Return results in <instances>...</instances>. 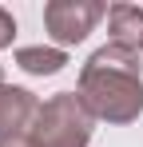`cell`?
<instances>
[{
	"label": "cell",
	"instance_id": "cell-1",
	"mask_svg": "<svg viewBox=\"0 0 143 147\" xmlns=\"http://www.w3.org/2000/svg\"><path fill=\"white\" fill-rule=\"evenodd\" d=\"M143 56L119 44H103L88 56L76 80V96L95 119L123 127L143 115Z\"/></svg>",
	"mask_w": 143,
	"mask_h": 147
},
{
	"label": "cell",
	"instance_id": "cell-2",
	"mask_svg": "<svg viewBox=\"0 0 143 147\" xmlns=\"http://www.w3.org/2000/svg\"><path fill=\"white\" fill-rule=\"evenodd\" d=\"M32 131L44 147H88L95 131V115L84 107L76 92H56L40 103Z\"/></svg>",
	"mask_w": 143,
	"mask_h": 147
},
{
	"label": "cell",
	"instance_id": "cell-3",
	"mask_svg": "<svg viewBox=\"0 0 143 147\" xmlns=\"http://www.w3.org/2000/svg\"><path fill=\"white\" fill-rule=\"evenodd\" d=\"M107 16L103 0H48L44 4V32L56 48H76L95 32V24Z\"/></svg>",
	"mask_w": 143,
	"mask_h": 147
},
{
	"label": "cell",
	"instance_id": "cell-4",
	"mask_svg": "<svg viewBox=\"0 0 143 147\" xmlns=\"http://www.w3.org/2000/svg\"><path fill=\"white\" fill-rule=\"evenodd\" d=\"M40 115V99L32 96L28 88H16V84H0V143L28 131Z\"/></svg>",
	"mask_w": 143,
	"mask_h": 147
},
{
	"label": "cell",
	"instance_id": "cell-5",
	"mask_svg": "<svg viewBox=\"0 0 143 147\" xmlns=\"http://www.w3.org/2000/svg\"><path fill=\"white\" fill-rule=\"evenodd\" d=\"M107 44L131 48L143 56V8L139 4H111L107 8Z\"/></svg>",
	"mask_w": 143,
	"mask_h": 147
},
{
	"label": "cell",
	"instance_id": "cell-6",
	"mask_svg": "<svg viewBox=\"0 0 143 147\" xmlns=\"http://www.w3.org/2000/svg\"><path fill=\"white\" fill-rule=\"evenodd\" d=\"M16 68L28 76H56V72H64L68 68V52L64 48H56V44H24V48H16Z\"/></svg>",
	"mask_w": 143,
	"mask_h": 147
},
{
	"label": "cell",
	"instance_id": "cell-7",
	"mask_svg": "<svg viewBox=\"0 0 143 147\" xmlns=\"http://www.w3.org/2000/svg\"><path fill=\"white\" fill-rule=\"evenodd\" d=\"M12 40H16V16L8 8H0V52L12 48Z\"/></svg>",
	"mask_w": 143,
	"mask_h": 147
},
{
	"label": "cell",
	"instance_id": "cell-8",
	"mask_svg": "<svg viewBox=\"0 0 143 147\" xmlns=\"http://www.w3.org/2000/svg\"><path fill=\"white\" fill-rule=\"evenodd\" d=\"M0 147H44L40 139H36V131L28 127V131H20V135H12V139H4Z\"/></svg>",
	"mask_w": 143,
	"mask_h": 147
},
{
	"label": "cell",
	"instance_id": "cell-9",
	"mask_svg": "<svg viewBox=\"0 0 143 147\" xmlns=\"http://www.w3.org/2000/svg\"><path fill=\"white\" fill-rule=\"evenodd\" d=\"M0 84H4V68H0Z\"/></svg>",
	"mask_w": 143,
	"mask_h": 147
}]
</instances>
